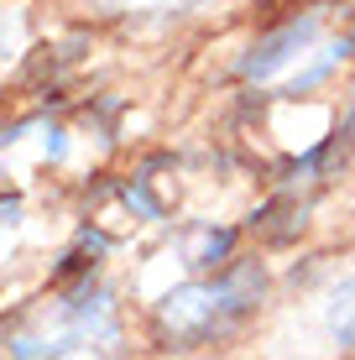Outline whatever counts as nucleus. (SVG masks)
Here are the masks:
<instances>
[{"mask_svg": "<svg viewBox=\"0 0 355 360\" xmlns=\"http://www.w3.org/2000/svg\"><path fill=\"white\" fill-rule=\"evenodd\" d=\"M157 6H183V0H157Z\"/></svg>", "mask_w": 355, "mask_h": 360, "instance_id": "nucleus-4", "label": "nucleus"}, {"mask_svg": "<svg viewBox=\"0 0 355 360\" xmlns=\"http://www.w3.org/2000/svg\"><path fill=\"white\" fill-rule=\"evenodd\" d=\"M256 288H262V271H235V277L209 282V288H183L162 303V329L178 340H204V334L225 329L235 314H246Z\"/></svg>", "mask_w": 355, "mask_h": 360, "instance_id": "nucleus-1", "label": "nucleus"}, {"mask_svg": "<svg viewBox=\"0 0 355 360\" xmlns=\"http://www.w3.org/2000/svg\"><path fill=\"white\" fill-rule=\"evenodd\" d=\"M329 329L345 345H355V282H345V288L335 292V303H329Z\"/></svg>", "mask_w": 355, "mask_h": 360, "instance_id": "nucleus-3", "label": "nucleus"}, {"mask_svg": "<svg viewBox=\"0 0 355 360\" xmlns=\"http://www.w3.org/2000/svg\"><path fill=\"white\" fill-rule=\"evenodd\" d=\"M309 21H303V27H288L283 37H272V42H262V47H256V58H251V63H246V73H256V79H262V73H272L277 63H288V58H292V47H303V42H309Z\"/></svg>", "mask_w": 355, "mask_h": 360, "instance_id": "nucleus-2", "label": "nucleus"}]
</instances>
